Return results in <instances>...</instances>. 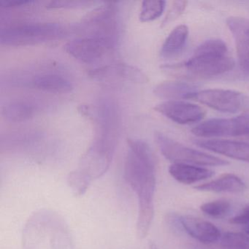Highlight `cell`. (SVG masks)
I'll return each instance as SVG.
<instances>
[{
    "label": "cell",
    "instance_id": "obj_1",
    "mask_svg": "<svg viewBox=\"0 0 249 249\" xmlns=\"http://www.w3.org/2000/svg\"><path fill=\"white\" fill-rule=\"evenodd\" d=\"M129 151L124 164V178L138 199L137 234L145 238L154 215L156 160L151 147L145 141L127 140Z\"/></svg>",
    "mask_w": 249,
    "mask_h": 249
},
{
    "label": "cell",
    "instance_id": "obj_2",
    "mask_svg": "<svg viewBox=\"0 0 249 249\" xmlns=\"http://www.w3.org/2000/svg\"><path fill=\"white\" fill-rule=\"evenodd\" d=\"M23 249H74L66 221L57 213L40 210L27 220L22 233Z\"/></svg>",
    "mask_w": 249,
    "mask_h": 249
},
{
    "label": "cell",
    "instance_id": "obj_3",
    "mask_svg": "<svg viewBox=\"0 0 249 249\" xmlns=\"http://www.w3.org/2000/svg\"><path fill=\"white\" fill-rule=\"evenodd\" d=\"M185 67L191 73L198 76H217L231 71L234 61L223 40L212 39L198 46Z\"/></svg>",
    "mask_w": 249,
    "mask_h": 249
},
{
    "label": "cell",
    "instance_id": "obj_4",
    "mask_svg": "<svg viewBox=\"0 0 249 249\" xmlns=\"http://www.w3.org/2000/svg\"><path fill=\"white\" fill-rule=\"evenodd\" d=\"M65 33V28L56 23L21 24L1 30L0 43L5 46H30L62 38Z\"/></svg>",
    "mask_w": 249,
    "mask_h": 249
},
{
    "label": "cell",
    "instance_id": "obj_5",
    "mask_svg": "<svg viewBox=\"0 0 249 249\" xmlns=\"http://www.w3.org/2000/svg\"><path fill=\"white\" fill-rule=\"evenodd\" d=\"M116 144V138L98 135L74 172L91 185L93 180L107 173L113 160Z\"/></svg>",
    "mask_w": 249,
    "mask_h": 249
},
{
    "label": "cell",
    "instance_id": "obj_6",
    "mask_svg": "<svg viewBox=\"0 0 249 249\" xmlns=\"http://www.w3.org/2000/svg\"><path fill=\"white\" fill-rule=\"evenodd\" d=\"M154 140L161 154L173 164L213 167L229 164L226 160L189 148L160 132H156Z\"/></svg>",
    "mask_w": 249,
    "mask_h": 249
},
{
    "label": "cell",
    "instance_id": "obj_7",
    "mask_svg": "<svg viewBox=\"0 0 249 249\" xmlns=\"http://www.w3.org/2000/svg\"><path fill=\"white\" fill-rule=\"evenodd\" d=\"M192 133L203 138L249 135V114L229 119H211L192 129Z\"/></svg>",
    "mask_w": 249,
    "mask_h": 249
},
{
    "label": "cell",
    "instance_id": "obj_8",
    "mask_svg": "<svg viewBox=\"0 0 249 249\" xmlns=\"http://www.w3.org/2000/svg\"><path fill=\"white\" fill-rule=\"evenodd\" d=\"M194 100L222 113H236L246 108L247 97L234 90L212 89L197 91Z\"/></svg>",
    "mask_w": 249,
    "mask_h": 249
},
{
    "label": "cell",
    "instance_id": "obj_9",
    "mask_svg": "<svg viewBox=\"0 0 249 249\" xmlns=\"http://www.w3.org/2000/svg\"><path fill=\"white\" fill-rule=\"evenodd\" d=\"M116 42L103 37H79L65 44V52L84 63L91 64L103 59L115 46Z\"/></svg>",
    "mask_w": 249,
    "mask_h": 249
},
{
    "label": "cell",
    "instance_id": "obj_10",
    "mask_svg": "<svg viewBox=\"0 0 249 249\" xmlns=\"http://www.w3.org/2000/svg\"><path fill=\"white\" fill-rule=\"evenodd\" d=\"M154 110L178 124L197 123L205 116V110L200 106L181 100L163 102L157 105Z\"/></svg>",
    "mask_w": 249,
    "mask_h": 249
},
{
    "label": "cell",
    "instance_id": "obj_11",
    "mask_svg": "<svg viewBox=\"0 0 249 249\" xmlns=\"http://www.w3.org/2000/svg\"><path fill=\"white\" fill-rule=\"evenodd\" d=\"M227 25L234 38L240 69L249 76V19L230 17Z\"/></svg>",
    "mask_w": 249,
    "mask_h": 249
},
{
    "label": "cell",
    "instance_id": "obj_12",
    "mask_svg": "<svg viewBox=\"0 0 249 249\" xmlns=\"http://www.w3.org/2000/svg\"><path fill=\"white\" fill-rule=\"evenodd\" d=\"M194 142L208 151L249 162V142L219 139H197L195 140Z\"/></svg>",
    "mask_w": 249,
    "mask_h": 249
},
{
    "label": "cell",
    "instance_id": "obj_13",
    "mask_svg": "<svg viewBox=\"0 0 249 249\" xmlns=\"http://www.w3.org/2000/svg\"><path fill=\"white\" fill-rule=\"evenodd\" d=\"M179 221L185 231L201 243L211 244L221 237L220 230L209 221L192 216H180Z\"/></svg>",
    "mask_w": 249,
    "mask_h": 249
},
{
    "label": "cell",
    "instance_id": "obj_14",
    "mask_svg": "<svg viewBox=\"0 0 249 249\" xmlns=\"http://www.w3.org/2000/svg\"><path fill=\"white\" fill-rule=\"evenodd\" d=\"M90 75L98 80L126 79L132 82L145 83L146 75L138 68L126 64H115L94 70Z\"/></svg>",
    "mask_w": 249,
    "mask_h": 249
},
{
    "label": "cell",
    "instance_id": "obj_15",
    "mask_svg": "<svg viewBox=\"0 0 249 249\" xmlns=\"http://www.w3.org/2000/svg\"><path fill=\"white\" fill-rule=\"evenodd\" d=\"M195 87L184 81H165L154 88V93L160 98L169 100H190L196 92Z\"/></svg>",
    "mask_w": 249,
    "mask_h": 249
},
{
    "label": "cell",
    "instance_id": "obj_16",
    "mask_svg": "<svg viewBox=\"0 0 249 249\" xmlns=\"http://www.w3.org/2000/svg\"><path fill=\"white\" fill-rule=\"evenodd\" d=\"M169 173L177 181L184 184H192L210 178L214 172L205 167L186 164H173L169 167Z\"/></svg>",
    "mask_w": 249,
    "mask_h": 249
},
{
    "label": "cell",
    "instance_id": "obj_17",
    "mask_svg": "<svg viewBox=\"0 0 249 249\" xmlns=\"http://www.w3.org/2000/svg\"><path fill=\"white\" fill-rule=\"evenodd\" d=\"M195 189L203 192L240 193L246 190V185L240 178L234 174H225L215 180L195 186Z\"/></svg>",
    "mask_w": 249,
    "mask_h": 249
},
{
    "label": "cell",
    "instance_id": "obj_18",
    "mask_svg": "<svg viewBox=\"0 0 249 249\" xmlns=\"http://www.w3.org/2000/svg\"><path fill=\"white\" fill-rule=\"evenodd\" d=\"M32 85L37 89L56 94L70 92L72 89L69 80L62 75L53 73L36 75L33 78Z\"/></svg>",
    "mask_w": 249,
    "mask_h": 249
},
{
    "label": "cell",
    "instance_id": "obj_19",
    "mask_svg": "<svg viewBox=\"0 0 249 249\" xmlns=\"http://www.w3.org/2000/svg\"><path fill=\"white\" fill-rule=\"evenodd\" d=\"M189 29L184 24L173 29L164 40L161 49V55L164 57L171 58L181 53L187 43Z\"/></svg>",
    "mask_w": 249,
    "mask_h": 249
},
{
    "label": "cell",
    "instance_id": "obj_20",
    "mask_svg": "<svg viewBox=\"0 0 249 249\" xmlns=\"http://www.w3.org/2000/svg\"><path fill=\"white\" fill-rule=\"evenodd\" d=\"M36 107L27 101H12L4 106L2 113L5 119L13 122H21L34 116Z\"/></svg>",
    "mask_w": 249,
    "mask_h": 249
},
{
    "label": "cell",
    "instance_id": "obj_21",
    "mask_svg": "<svg viewBox=\"0 0 249 249\" xmlns=\"http://www.w3.org/2000/svg\"><path fill=\"white\" fill-rule=\"evenodd\" d=\"M165 6L166 2L161 0L143 1L140 12V21L142 22H148L157 19L162 15Z\"/></svg>",
    "mask_w": 249,
    "mask_h": 249
},
{
    "label": "cell",
    "instance_id": "obj_22",
    "mask_svg": "<svg viewBox=\"0 0 249 249\" xmlns=\"http://www.w3.org/2000/svg\"><path fill=\"white\" fill-rule=\"evenodd\" d=\"M223 249H249V237L240 232L229 231L221 237Z\"/></svg>",
    "mask_w": 249,
    "mask_h": 249
},
{
    "label": "cell",
    "instance_id": "obj_23",
    "mask_svg": "<svg viewBox=\"0 0 249 249\" xmlns=\"http://www.w3.org/2000/svg\"><path fill=\"white\" fill-rule=\"evenodd\" d=\"M201 211L213 218H224L227 216L231 210L230 202L224 199L206 202L200 206Z\"/></svg>",
    "mask_w": 249,
    "mask_h": 249
},
{
    "label": "cell",
    "instance_id": "obj_24",
    "mask_svg": "<svg viewBox=\"0 0 249 249\" xmlns=\"http://www.w3.org/2000/svg\"><path fill=\"white\" fill-rule=\"evenodd\" d=\"M91 2L87 1H71V0H62V1H52L48 5V8H82L87 6L89 4H92Z\"/></svg>",
    "mask_w": 249,
    "mask_h": 249
},
{
    "label": "cell",
    "instance_id": "obj_25",
    "mask_svg": "<svg viewBox=\"0 0 249 249\" xmlns=\"http://www.w3.org/2000/svg\"><path fill=\"white\" fill-rule=\"evenodd\" d=\"M187 3L188 2L186 1H175L173 2L171 10H170L168 15L167 16L165 20H164V23L167 24V23L178 18L184 12Z\"/></svg>",
    "mask_w": 249,
    "mask_h": 249
},
{
    "label": "cell",
    "instance_id": "obj_26",
    "mask_svg": "<svg viewBox=\"0 0 249 249\" xmlns=\"http://www.w3.org/2000/svg\"><path fill=\"white\" fill-rule=\"evenodd\" d=\"M230 222L234 224H249V206L243 210V212L230 219Z\"/></svg>",
    "mask_w": 249,
    "mask_h": 249
},
{
    "label": "cell",
    "instance_id": "obj_27",
    "mask_svg": "<svg viewBox=\"0 0 249 249\" xmlns=\"http://www.w3.org/2000/svg\"><path fill=\"white\" fill-rule=\"evenodd\" d=\"M32 1H27V0H7V1H1L0 5L5 8H14V7L23 6V5H27V4L32 3Z\"/></svg>",
    "mask_w": 249,
    "mask_h": 249
},
{
    "label": "cell",
    "instance_id": "obj_28",
    "mask_svg": "<svg viewBox=\"0 0 249 249\" xmlns=\"http://www.w3.org/2000/svg\"><path fill=\"white\" fill-rule=\"evenodd\" d=\"M243 230L247 235L249 236V224H245L244 227H243Z\"/></svg>",
    "mask_w": 249,
    "mask_h": 249
},
{
    "label": "cell",
    "instance_id": "obj_29",
    "mask_svg": "<svg viewBox=\"0 0 249 249\" xmlns=\"http://www.w3.org/2000/svg\"><path fill=\"white\" fill-rule=\"evenodd\" d=\"M149 249H159V248L157 247V245L155 244L154 243H150L149 244Z\"/></svg>",
    "mask_w": 249,
    "mask_h": 249
}]
</instances>
